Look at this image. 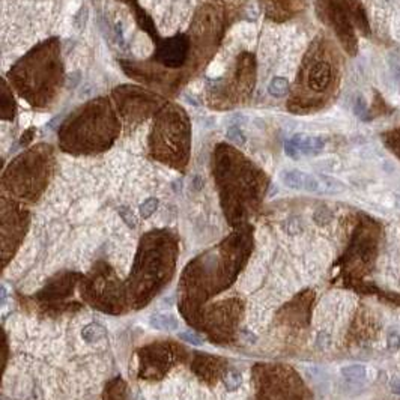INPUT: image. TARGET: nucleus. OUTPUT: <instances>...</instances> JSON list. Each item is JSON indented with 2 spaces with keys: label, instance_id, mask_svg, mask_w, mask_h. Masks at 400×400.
I'll use <instances>...</instances> for the list:
<instances>
[{
  "label": "nucleus",
  "instance_id": "nucleus-12",
  "mask_svg": "<svg viewBox=\"0 0 400 400\" xmlns=\"http://www.w3.org/2000/svg\"><path fill=\"white\" fill-rule=\"evenodd\" d=\"M158 208V200L157 199H148L142 206H140V214L143 218H149L152 214L155 213V209Z\"/></svg>",
  "mask_w": 400,
  "mask_h": 400
},
{
  "label": "nucleus",
  "instance_id": "nucleus-14",
  "mask_svg": "<svg viewBox=\"0 0 400 400\" xmlns=\"http://www.w3.org/2000/svg\"><path fill=\"white\" fill-rule=\"evenodd\" d=\"M119 215L122 217V220L130 226V227H135V217H134L133 211L127 206H121L119 208Z\"/></svg>",
  "mask_w": 400,
  "mask_h": 400
},
{
  "label": "nucleus",
  "instance_id": "nucleus-11",
  "mask_svg": "<svg viewBox=\"0 0 400 400\" xmlns=\"http://www.w3.org/2000/svg\"><path fill=\"white\" fill-rule=\"evenodd\" d=\"M106 334L104 328L101 325H97V323H92L89 326L84 328L83 331V337L87 340V342H93V340H98L100 337H103Z\"/></svg>",
  "mask_w": 400,
  "mask_h": 400
},
{
  "label": "nucleus",
  "instance_id": "nucleus-6",
  "mask_svg": "<svg viewBox=\"0 0 400 400\" xmlns=\"http://www.w3.org/2000/svg\"><path fill=\"white\" fill-rule=\"evenodd\" d=\"M372 203L376 206L388 208V209H400V196L390 191H374L370 194Z\"/></svg>",
  "mask_w": 400,
  "mask_h": 400
},
{
  "label": "nucleus",
  "instance_id": "nucleus-15",
  "mask_svg": "<svg viewBox=\"0 0 400 400\" xmlns=\"http://www.w3.org/2000/svg\"><path fill=\"white\" fill-rule=\"evenodd\" d=\"M179 339L185 340V342L194 345V346H200V345L203 343V340H202L197 334H194V333H181V334H179Z\"/></svg>",
  "mask_w": 400,
  "mask_h": 400
},
{
  "label": "nucleus",
  "instance_id": "nucleus-20",
  "mask_svg": "<svg viewBox=\"0 0 400 400\" xmlns=\"http://www.w3.org/2000/svg\"><path fill=\"white\" fill-rule=\"evenodd\" d=\"M391 30H393V35H394V38H396V39H399V41H400V17H399V18H396V20H394V23H393V27H391Z\"/></svg>",
  "mask_w": 400,
  "mask_h": 400
},
{
  "label": "nucleus",
  "instance_id": "nucleus-21",
  "mask_svg": "<svg viewBox=\"0 0 400 400\" xmlns=\"http://www.w3.org/2000/svg\"><path fill=\"white\" fill-rule=\"evenodd\" d=\"M391 68H393V71L397 74V77H400V60H391Z\"/></svg>",
  "mask_w": 400,
  "mask_h": 400
},
{
  "label": "nucleus",
  "instance_id": "nucleus-2",
  "mask_svg": "<svg viewBox=\"0 0 400 400\" xmlns=\"http://www.w3.org/2000/svg\"><path fill=\"white\" fill-rule=\"evenodd\" d=\"M325 142L318 135L296 134L285 145V152L289 158L298 160L301 155H318L323 151Z\"/></svg>",
  "mask_w": 400,
  "mask_h": 400
},
{
  "label": "nucleus",
  "instance_id": "nucleus-10",
  "mask_svg": "<svg viewBox=\"0 0 400 400\" xmlns=\"http://www.w3.org/2000/svg\"><path fill=\"white\" fill-rule=\"evenodd\" d=\"M288 89H289V81L283 77H274L268 86V92L272 97H283L288 93Z\"/></svg>",
  "mask_w": 400,
  "mask_h": 400
},
{
  "label": "nucleus",
  "instance_id": "nucleus-17",
  "mask_svg": "<svg viewBox=\"0 0 400 400\" xmlns=\"http://www.w3.org/2000/svg\"><path fill=\"white\" fill-rule=\"evenodd\" d=\"M86 20H87V11H86V8H83L80 12H79L77 18H76V27H77L79 30H83V29H84V25H86Z\"/></svg>",
  "mask_w": 400,
  "mask_h": 400
},
{
  "label": "nucleus",
  "instance_id": "nucleus-13",
  "mask_svg": "<svg viewBox=\"0 0 400 400\" xmlns=\"http://www.w3.org/2000/svg\"><path fill=\"white\" fill-rule=\"evenodd\" d=\"M227 140L235 143V145H244L245 143V135L242 134L240 128L237 127H230L227 130Z\"/></svg>",
  "mask_w": 400,
  "mask_h": 400
},
{
  "label": "nucleus",
  "instance_id": "nucleus-5",
  "mask_svg": "<svg viewBox=\"0 0 400 400\" xmlns=\"http://www.w3.org/2000/svg\"><path fill=\"white\" fill-rule=\"evenodd\" d=\"M342 374L345 376V379L352 382V384H363V382H369L373 381L376 378V372L370 367L361 366V364H352L346 366L342 369Z\"/></svg>",
  "mask_w": 400,
  "mask_h": 400
},
{
  "label": "nucleus",
  "instance_id": "nucleus-4",
  "mask_svg": "<svg viewBox=\"0 0 400 400\" xmlns=\"http://www.w3.org/2000/svg\"><path fill=\"white\" fill-rule=\"evenodd\" d=\"M331 79H333V71H331L330 63H326V62H316V63L310 68L307 81H309V84H310V87H312L313 90L322 92V90H325L326 86L331 83Z\"/></svg>",
  "mask_w": 400,
  "mask_h": 400
},
{
  "label": "nucleus",
  "instance_id": "nucleus-18",
  "mask_svg": "<svg viewBox=\"0 0 400 400\" xmlns=\"http://www.w3.org/2000/svg\"><path fill=\"white\" fill-rule=\"evenodd\" d=\"M238 384H240V376H238V374L237 373L227 374V378H226V385H229L230 388H235Z\"/></svg>",
  "mask_w": 400,
  "mask_h": 400
},
{
  "label": "nucleus",
  "instance_id": "nucleus-7",
  "mask_svg": "<svg viewBox=\"0 0 400 400\" xmlns=\"http://www.w3.org/2000/svg\"><path fill=\"white\" fill-rule=\"evenodd\" d=\"M151 326L157 330H178L179 328V320L176 319L173 315H154L149 320Z\"/></svg>",
  "mask_w": 400,
  "mask_h": 400
},
{
  "label": "nucleus",
  "instance_id": "nucleus-3",
  "mask_svg": "<svg viewBox=\"0 0 400 400\" xmlns=\"http://www.w3.org/2000/svg\"><path fill=\"white\" fill-rule=\"evenodd\" d=\"M281 182L288 188L307 191V193H322V184L319 176L301 172V170H285L280 175Z\"/></svg>",
  "mask_w": 400,
  "mask_h": 400
},
{
  "label": "nucleus",
  "instance_id": "nucleus-8",
  "mask_svg": "<svg viewBox=\"0 0 400 400\" xmlns=\"http://www.w3.org/2000/svg\"><path fill=\"white\" fill-rule=\"evenodd\" d=\"M319 179L320 184H322V193L337 194V193H343L346 190V185L336 178H331V176H326V175H319Z\"/></svg>",
  "mask_w": 400,
  "mask_h": 400
},
{
  "label": "nucleus",
  "instance_id": "nucleus-1",
  "mask_svg": "<svg viewBox=\"0 0 400 400\" xmlns=\"http://www.w3.org/2000/svg\"><path fill=\"white\" fill-rule=\"evenodd\" d=\"M188 53V41L184 35H176L175 38H169L158 45L155 59L164 63L166 66L176 68L184 63Z\"/></svg>",
  "mask_w": 400,
  "mask_h": 400
},
{
  "label": "nucleus",
  "instance_id": "nucleus-16",
  "mask_svg": "<svg viewBox=\"0 0 400 400\" xmlns=\"http://www.w3.org/2000/svg\"><path fill=\"white\" fill-rule=\"evenodd\" d=\"M387 345L391 350H397L400 347V336L399 333H390L387 337Z\"/></svg>",
  "mask_w": 400,
  "mask_h": 400
},
{
  "label": "nucleus",
  "instance_id": "nucleus-19",
  "mask_svg": "<svg viewBox=\"0 0 400 400\" xmlns=\"http://www.w3.org/2000/svg\"><path fill=\"white\" fill-rule=\"evenodd\" d=\"M390 388H391V391H393L394 394L400 396V378L399 376H396V378H393V379H391V382H390Z\"/></svg>",
  "mask_w": 400,
  "mask_h": 400
},
{
  "label": "nucleus",
  "instance_id": "nucleus-9",
  "mask_svg": "<svg viewBox=\"0 0 400 400\" xmlns=\"http://www.w3.org/2000/svg\"><path fill=\"white\" fill-rule=\"evenodd\" d=\"M14 116V101L11 98V93H8V87L3 83L2 84V117L5 121L12 119Z\"/></svg>",
  "mask_w": 400,
  "mask_h": 400
}]
</instances>
